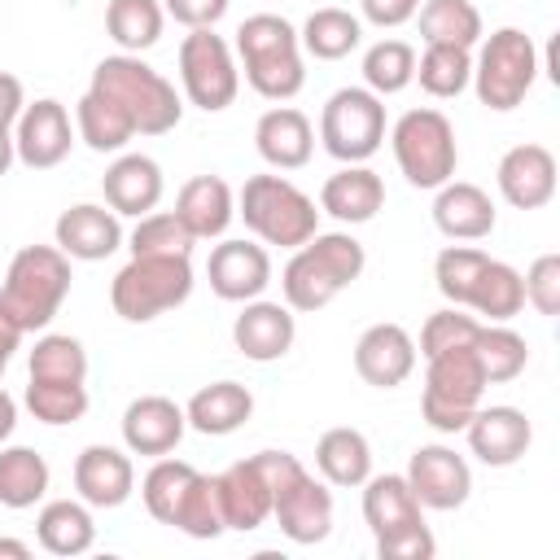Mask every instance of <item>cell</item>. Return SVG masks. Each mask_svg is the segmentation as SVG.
Listing matches in <instances>:
<instances>
[{
	"label": "cell",
	"instance_id": "cell-34",
	"mask_svg": "<svg viewBox=\"0 0 560 560\" xmlns=\"http://www.w3.org/2000/svg\"><path fill=\"white\" fill-rule=\"evenodd\" d=\"M464 311H477L486 315V324H508L525 311V284H521V271L499 262V258H486V267L477 271L472 280V293L464 302Z\"/></svg>",
	"mask_w": 560,
	"mask_h": 560
},
{
	"label": "cell",
	"instance_id": "cell-16",
	"mask_svg": "<svg viewBox=\"0 0 560 560\" xmlns=\"http://www.w3.org/2000/svg\"><path fill=\"white\" fill-rule=\"evenodd\" d=\"M468 451L486 464V468H512L525 459V451L534 446V424L521 407L494 402V407H477L464 424Z\"/></svg>",
	"mask_w": 560,
	"mask_h": 560
},
{
	"label": "cell",
	"instance_id": "cell-52",
	"mask_svg": "<svg viewBox=\"0 0 560 560\" xmlns=\"http://www.w3.org/2000/svg\"><path fill=\"white\" fill-rule=\"evenodd\" d=\"M22 109H26V88H22V79L9 74V70H0V127L13 131V122H18Z\"/></svg>",
	"mask_w": 560,
	"mask_h": 560
},
{
	"label": "cell",
	"instance_id": "cell-26",
	"mask_svg": "<svg viewBox=\"0 0 560 560\" xmlns=\"http://www.w3.org/2000/svg\"><path fill=\"white\" fill-rule=\"evenodd\" d=\"M214 481H219V508H223V525L228 529L249 534L271 516V486L262 477L258 455H245V459L228 464Z\"/></svg>",
	"mask_w": 560,
	"mask_h": 560
},
{
	"label": "cell",
	"instance_id": "cell-14",
	"mask_svg": "<svg viewBox=\"0 0 560 560\" xmlns=\"http://www.w3.org/2000/svg\"><path fill=\"white\" fill-rule=\"evenodd\" d=\"M74 144V127H70V109L57 96H39L35 105H26L13 122V153L22 166L31 171H52L70 158Z\"/></svg>",
	"mask_w": 560,
	"mask_h": 560
},
{
	"label": "cell",
	"instance_id": "cell-40",
	"mask_svg": "<svg viewBox=\"0 0 560 560\" xmlns=\"http://www.w3.org/2000/svg\"><path fill=\"white\" fill-rule=\"evenodd\" d=\"M416 83V48L407 39H376L363 52V88L385 96H398Z\"/></svg>",
	"mask_w": 560,
	"mask_h": 560
},
{
	"label": "cell",
	"instance_id": "cell-51",
	"mask_svg": "<svg viewBox=\"0 0 560 560\" xmlns=\"http://www.w3.org/2000/svg\"><path fill=\"white\" fill-rule=\"evenodd\" d=\"M416 9H420V0H359L363 22H372V26H381V31H394V26L411 22Z\"/></svg>",
	"mask_w": 560,
	"mask_h": 560
},
{
	"label": "cell",
	"instance_id": "cell-21",
	"mask_svg": "<svg viewBox=\"0 0 560 560\" xmlns=\"http://www.w3.org/2000/svg\"><path fill=\"white\" fill-rule=\"evenodd\" d=\"M52 245L70 258V262H101L122 245V223L109 206L96 201H79L70 210L57 214L52 223Z\"/></svg>",
	"mask_w": 560,
	"mask_h": 560
},
{
	"label": "cell",
	"instance_id": "cell-30",
	"mask_svg": "<svg viewBox=\"0 0 560 560\" xmlns=\"http://www.w3.org/2000/svg\"><path fill=\"white\" fill-rule=\"evenodd\" d=\"M249 416H254V394H249L241 381L201 385V389L188 398V407H184L188 429H197V433H206V438H228V433H236Z\"/></svg>",
	"mask_w": 560,
	"mask_h": 560
},
{
	"label": "cell",
	"instance_id": "cell-7",
	"mask_svg": "<svg viewBox=\"0 0 560 560\" xmlns=\"http://www.w3.org/2000/svg\"><path fill=\"white\" fill-rule=\"evenodd\" d=\"M236 214L262 245H280V249H298L319 232L315 201L284 175H249L236 192Z\"/></svg>",
	"mask_w": 560,
	"mask_h": 560
},
{
	"label": "cell",
	"instance_id": "cell-43",
	"mask_svg": "<svg viewBox=\"0 0 560 560\" xmlns=\"http://www.w3.org/2000/svg\"><path fill=\"white\" fill-rule=\"evenodd\" d=\"M171 529L188 534V538H219L228 525H223V508H219V481L210 472H197L192 486L184 490L179 508H175V521Z\"/></svg>",
	"mask_w": 560,
	"mask_h": 560
},
{
	"label": "cell",
	"instance_id": "cell-13",
	"mask_svg": "<svg viewBox=\"0 0 560 560\" xmlns=\"http://www.w3.org/2000/svg\"><path fill=\"white\" fill-rule=\"evenodd\" d=\"M402 477H407L411 494L420 499V508H429V512H455L472 494V468H468V459L455 446H442V442L416 446Z\"/></svg>",
	"mask_w": 560,
	"mask_h": 560
},
{
	"label": "cell",
	"instance_id": "cell-31",
	"mask_svg": "<svg viewBox=\"0 0 560 560\" xmlns=\"http://www.w3.org/2000/svg\"><path fill=\"white\" fill-rule=\"evenodd\" d=\"M315 472L337 486V490H354L372 477V442L350 429V424H337L328 433H319L315 442Z\"/></svg>",
	"mask_w": 560,
	"mask_h": 560
},
{
	"label": "cell",
	"instance_id": "cell-27",
	"mask_svg": "<svg viewBox=\"0 0 560 560\" xmlns=\"http://www.w3.org/2000/svg\"><path fill=\"white\" fill-rule=\"evenodd\" d=\"M433 223L446 241H481L494 232V201L481 184L468 179H446L442 188H433Z\"/></svg>",
	"mask_w": 560,
	"mask_h": 560
},
{
	"label": "cell",
	"instance_id": "cell-2",
	"mask_svg": "<svg viewBox=\"0 0 560 560\" xmlns=\"http://www.w3.org/2000/svg\"><path fill=\"white\" fill-rule=\"evenodd\" d=\"M92 92L109 96L136 127V136H166L184 118V101L166 74H158L140 52H114L101 57L92 70Z\"/></svg>",
	"mask_w": 560,
	"mask_h": 560
},
{
	"label": "cell",
	"instance_id": "cell-41",
	"mask_svg": "<svg viewBox=\"0 0 560 560\" xmlns=\"http://www.w3.org/2000/svg\"><path fill=\"white\" fill-rule=\"evenodd\" d=\"M416 79L433 101H451L472 79V52L451 44H424V52L416 57Z\"/></svg>",
	"mask_w": 560,
	"mask_h": 560
},
{
	"label": "cell",
	"instance_id": "cell-44",
	"mask_svg": "<svg viewBox=\"0 0 560 560\" xmlns=\"http://www.w3.org/2000/svg\"><path fill=\"white\" fill-rule=\"evenodd\" d=\"M88 381H26V407L44 424H74L88 416Z\"/></svg>",
	"mask_w": 560,
	"mask_h": 560
},
{
	"label": "cell",
	"instance_id": "cell-20",
	"mask_svg": "<svg viewBox=\"0 0 560 560\" xmlns=\"http://www.w3.org/2000/svg\"><path fill=\"white\" fill-rule=\"evenodd\" d=\"M494 184L508 206L516 210H542L556 197V153L547 144H512L499 158Z\"/></svg>",
	"mask_w": 560,
	"mask_h": 560
},
{
	"label": "cell",
	"instance_id": "cell-38",
	"mask_svg": "<svg viewBox=\"0 0 560 560\" xmlns=\"http://www.w3.org/2000/svg\"><path fill=\"white\" fill-rule=\"evenodd\" d=\"M166 9L162 0H109L105 4V31L118 44V52H144L162 39Z\"/></svg>",
	"mask_w": 560,
	"mask_h": 560
},
{
	"label": "cell",
	"instance_id": "cell-3",
	"mask_svg": "<svg viewBox=\"0 0 560 560\" xmlns=\"http://www.w3.org/2000/svg\"><path fill=\"white\" fill-rule=\"evenodd\" d=\"M236 57L245 70V83L262 101H293L306 83L298 26L280 13H254L236 26Z\"/></svg>",
	"mask_w": 560,
	"mask_h": 560
},
{
	"label": "cell",
	"instance_id": "cell-49",
	"mask_svg": "<svg viewBox=\"0 0 560 560\" xmlns=\"http://www.w3.org/2000/svg\"><path fill=\"white\" fill-rule=\"evenodd\" d=\"M521 284H525V302L538 315H560V254H538L521 276Z\"/></svg>",
	"mask_w": 560,
	"mask_h": 560
},
{
	"label": "cell",
	"instance_id": "cell-42",
	"mask_svg": "<svg viewBox=\"0 0 560 560\" xmlns=\"http://www.w3.org/2000/svg\"><path fill=\"white\" fill-rule=\"evenodd\" d=\"M197 472H201V468H192L188 459L158 455L153 468H149L144 481H140V499H144L149 516L162 521V525H171V521H175V508H179V499H184V490L192 486Z\"/></svg>",
	"mask_w": 560,
	"mask_h": 560
},
{
	"label": "cell",
	"instance_id": "cell-19",
	"mask_svg": "<svg viewBox=\"0 0 560 560\" xmlns=\"http://www.w3.org/2000/svg\"><path fill=\"white\" fill-rule=\"evenodd\" d=\"M122 446L131 455H171L184 433H188V420H184V407L166 394H140L127 402L122 411Z\"/></svg>",
	"mask_w": 560,
	"mask_h": 560
},
{
	"label": "cell",
	"instance_id": "cell-8",
	"mask_svg": "<svg viewBox=\"0 0 560 560\" xmlns=\"http://www.w3.org/2000/svg\"><path fill=\"white\" fill-rule=\"evenodd\" d=\"M538 70H542V61H538L534 39L521 26H499V31L481 35L468 83H472V92L486 109L508 114L529 96Z\"/></svg>",
	"mask_w": 560,
	"mask_h": 560
},
{
	"label": "cell",
	"instance_id": "cell-46",
	"mask_svg": "<svg viewBox=\"0 0 560 560\" xmlns=\"http://www.w3.org/2000/svg\"><path fill=\"white\" fill-rule=\"evenodd\" d=\"M486 249L477 245H446L438 258H433V280H438V293L451 302V306H464L468 293H472V280L477 271L486 267Z\"/></svg>",
	"mask_w": 560,
	"mask_h": 560
},
{
	"label": "cell",
	"instance_id": "cell-5",
	"mask_svg": "<svg viewBox=\"0 0 560 560\" xmlns=\"http://www.w3.org/2000/svg\"><path fill=\"white\" fill-rule=\"evenodd\" d=\"M70 280H74L70 258L57 245H22L9 258L0 302L9 306V315L18 319L22 332H44L57 319V311L70 293Z\"/></svg>",
	"mask_w": 560,
	"mask_h": 560
},
{
	"label": "cell",
	"instance_id": "cell-15",
	"mask_svg": "<svg viewBox=\"0 0 560 560\" xmlns=\"http://www.w3.org/2000/svg\"><path fill=\"white\" fill-rule=\"evenodd\" d=\"M271 516L280 525V534L298 547H315L332 534V490L324 477L315 472H298L276 499H271Z\"/></svg>",
	"mask_w": 560,
	"mask_h": 560
},
{
	"label": "cell",
	"instance_id": "cell-32",
	"mask_svg": "<svg viewBox=\"0 0 560 560\" xmlns=\"http://www.w3.org/2000/svg\"><path fill=\"white\" fill-rule=\"evenodd\" d=\"M35 538L48 556H83L96 542V521L83 499H48L35 516Z\"/></svg>",
	"mask_w": 560,
	"mask_h": 560
},
{
	"label": "cell",
	"instance_id": "cell-37",
	"mask_svg": "<svg viewBox=\"0 0 560 560\" xmlns=\"http://www.w3.org/2000/svg\"><path fill=\"white\" fill-rule=\"evenodd\" d=\"M52 468L35 446H0V503L22 512L48 494Z\"/></svg>",
	"mask_w": 560,
	"mask_h": 560
},
{
	"label": "cell",
	"instance_id": "cell-39",
	"mask_svg": "<svg viewBox=\"0 0 560 560\" xmlns=\"http://www.w3.org/2000/svg\"><path fill=\"white\" fill-rule=\"evenodd\" d=\"M472 354L481 363V376L486 385H503V381H516L529 363V341L508 328V324H481L477 337H472Z\"/></svg>",
	"mask_w": 560,
	"mask_h": 560
},
{
	"label": "cell",
	"instance_id": "cell-25",
	"mask_svg": "<svg viewBox=\"0 0 560 560\" xmlns=\"http://www.w3.org/2000/svg\"><path fill=\"white\" fill-rule=\"evenodd\" d=\"M254 149L271 171H298L315 153V127L293 105H271L254 122Z\"/></svg>",
	"mask_w": 560,
	"mask_h": 560
},
{
	"label": "cell",
	"instance_id": "cell-24",
	"mask_svg": "<svg viewBox=\"0 0 560 560\" xmlns=\"http://www.w3.org/2000/svg\"><path fill=\"white\" fill-rule=\"evenodd\" d=\"M162 188H166L162 166H158L149 153H118V158L105 166V175H101L105 206H109L118 219H122V214L140 219V214L158 210Z\"/></svg>",
	"mask_w": 560,
	"mask_h": 560
},
{
	"label": "cell",
	"instance_id": "cell-48",
	"mask_svg": "<svg viewBox=\"0 0 560 560\" xmlns=\"http://www.w3.org/2000/svg\"><path fill=\"white\" fill-rule=\"evenodd\" d=\"M477 328H481V319L468 315L464 306H442V311H433V315L424 319L416 354L429 359V354H442V350H455V346H472Z\"/></svg>",
	"mask_w": 560,
	"mask_h": 560
},
{
	"label": "cell",
	"instance_id": "cell-53",
	"mask_svg": "<svg viewBox=\"0 0 560 560\" xmlns=\"http://www.w3.org/2000/svg\"><path fill=\"white\" fill-rule=\"evenodd\" d=\"M22 328H18V319L9 315V306L0 302V376H4V368H9V359H13V350L22 346Z\"/></svg>",
	"mask_w": 560,
	"mask_h": 560
},
{
	"label": "cell",
	"instance_id": "cell-35",
	"mask_svg": "<svg viewBox=\"0 0 560 560\" xmlns=\"http://www.w3.org/2000/svg\"><path fill=\"white\" fill-rule=\"evenodd\" d=\"M420 22V39L424 44H451V48H477L486 26H481V9L472 0H424L416 9Z\"/></svg>",
	"mask_w": 560,
	"mask_h": 560
},
{
	"label": "cell",
	"instance_id": "cell-23",
	"mask_svg": "<svg viewBox=\"0 0 560 560\" xmlns=\"http://www.w3.org/2000/svg\"><path fill=\"white\" fill-rule=\"evenodd\" d=\"M74 490L88 508H122L136 490V464L127 451L92 442L74 455Z\"/></svg>",
	"mask_w": 560,
	"mask_h": 560
},
{
	"label": "cell",
	"instance_id": "cell-4",
	"mask_svg": "<svg viewBox=\"0 0 560 560\" xmlns=\"http://www.w3.org/2000/svg\"><path fill=\"white\" fill-rule=\"evenodd\" d=\"M363 521L376 538L381 560H433L438 538L424 525V508L402 472H381L363 481Z\"/></svg>",
	"mask_w": 560,
	"mask_h": 560
},
{
	"label": "cell",
	"instance_id": "cell-6",
	"mask_svg": "<svg viewBox=\"0 0 560 560\" xmlns=\"http://www.w3.org/2000/svg\"><path fill=\"white\" fill-rule=\"evenodd\" d=\"M192 293V254H131L109 284V306L127 324H149Z\"/></svg>",
	"mask_w": 560,
	"mask_h": 560
},
{
	"label": "cell",
	"instance_id": "cell-28",
	"mask_svg": "<svg viewBox=\"0 0 560 560\" xmlns=\"http://www.w3.org/2000/svg\"><path fill=\"white\" fill-rule=\"evenodd\" d=\"M381 206H385V179L363 162H350V166L332 171L324 179V188H319V210L332 214L346 228L372 223Z\"/></svg>",
	"mask_w": 560,
	"mask_h": 560
},
{
	"label": "cell",
	"instance_id": "cell-1",
	"mask_svg": "<svg viewBox=\"0 0 560 560\" xmlns=\"http://www.w3.org/2000/svg\"><path fill=\"white\" fill-rule=\"evenodd\" d=\"M368 267V249L350 232H315L293 249L280 271V293L289 311H324L337 293H346Z\"/></svg>",
	"mask_w": 560,
	"mask_h": 560
},
{
	"label": "cell",
	"instance_id": "cell-12",
	"mask_svg": "<svg viewBox=\"0 0 560 560\" xmlns=\"http://www.w3.org/2000/svg\"><path fill=\"white\" fill-rule=\"evenodd\" d=\"M179 83L188 105L206 109V114H223L236 92H241V70L232 57V44L223 35H214V26L188 31L179 44Z\"/></svg>",
	"mask_w": 560,
	"mask_h": 560
},
{
	"label": "cell",
	"instance_id": "cell-18",
	"mask_svg": "<svg viewBox=\"0 0 560 560\" xmlns=\"http://www.w3.org/2000/svg\"><path fill=\"white\" fill-rule=\"evenodd\" d=\"M416 359H420V354H416L411 332H407L402 324H389V319L363 328L359 341H354V372H359V381L372 385V389H394V385H402V381L416 372Z\"/></svg>",
	"mask_w": 560,
	"mask_h": 560
},
{
	"label": "cell",
	"instance_id": "cell-22",
	"mask_svg": "<svg viewBox=\"0 0 560 560\" xmlns=\"http://www.w3.org/2000/svg\"><path fill=\"white\" fill-rule=\"evenodd\" d=\"M298 341V319L284 302H241V315L232 319V346L249 363H276L293 350Z\"/></svg>",
	"mask_w": 560,
	"mask_h": 560
},
{
	"label": "cell",
	"instance_id": "cell-9",
	"mask_svg": "<svg viewBox=\"0 0 560 560\" xmlns=\"http://www.w3.org/2000/svg\"><path fill=\"white\" fill-rule=\"evenodd\" d=\"M389 144H394V162L411 188H442L446 179H455L459 144H455V127L442 109L420 105V109L398 114V122L389 127Z\"/></svg>",
	"mask_w": 560,
	"mask_h": 560
},
{
	"label": "cell",
	"instance_id": "cell-10",
	"mask_svg": "<svg viewBox=\"0 0 560 560\" xmlns=\"http://www.w3.org/2000/svg\"><path fill=\"white\" fill-rule=\"evenodd\" d=\"M481 394H486V376H481L472 346H455V350L424 359L420 416L438 433H464L468 416L481 407Z\"/></svg>",
	"mask_w": 560,
	"mask_h": 560
},
{
	"label": "cell",
	"instance_id": "cell-45",
	"mask_svg": "<svg viewBox=\"0 0 560 560\" xmlns=\"http://www.w3.org/2000/svg\"><path fill=\"white\" fill-rule=\"evenodd\" d=\"M31 381H88V350L70 332H44L31 350Z\"/></svg>",
	"mask_w": 560,
	"mask_h": 560
},
{
	"label": "cell",
	"instance_id": "cell-11",
	"mask_svg": "<svg viewBox=\"0 0 560 560\" xmlns=\"http://www.w3.org/2000/svg\"><path fill=\"white\" fill-rule=\"evenodd\" d=\"M319 140L341 166L368 162L385 144V101L368 88H337L324 101Z\"/></svg>",
	"mask_w": 560,
	"mask_h": 560
},
{
	"label": "cell",
	"instance_id": "cell-55",
	"mask_svg": "<svg viewBox=\"0 0 560 560\" xmlns=\"http://www.w3.org/2000/svg\"><path fill=\"white\" fill-rule=\"evenodd\" d=\"M13 158H18V153H13V131H9V127H0V179L9 175Z\"/></svg>",
	"mask_w": 560,
	"mask_h": 560
},
{
	"label": "cell",
	"instance_id": "cell-29",
	"mask_svg": "<svg viewBox=\"0 0 560 560\" xmlns=\"http://www.w3.org/2000/svg\"><path fill=\"white\" fill-rule=\"evenodd\" d=\"M175 219L192 241H214L236 219V192L223 175H192L175 197Z\"/></svg>",
	"mask_w": 560,
	"mask_h": 560
},
{
	"label": "cell",
	"instance_id": "cell-54",
	"mask_svg": "<svg viewBox=\"0 0 560 560\" xmlns=\"http://www.w3.org/2000/svg\"><path fill=\"white\" fill-rule=\"evenodd\" d=\"M13 429H18V402H13V394L0 385V446L13 438Z\"/></svg>",
	"mask_w": 560,
	"mask_h": 560
},
{
	"label": "cell",
	"instance_id": "cell-36",
	"mask_svg": "<svg viewBox=\"0 0 560 560\" xmlns=\"http://www.w3.org/2000/svg\"><path fill=\"white\" fill-rule=\"evenodd\" d=\"M298 44H302V52H311L315 61H341V57H350V52L363 44V22H359L350 9L324 4V9H315V13L302 22Z\"/></svg>",
	"mask_w": 560,
	"mask_h": 560
},
{
	"label": "cell",
	"instance_id": "cell-56",
	"mask_svg": "<svg viewBox=\"0 0 560 560\" xmlns=\"http://www.w3.org/2000/svg\"><path fill=\"white\" fill-rule=\"evenodd\" d=\"M0 556H9V560H31V547L18 542V538H0Z\"/></svg>",
	"mask_w": 560,
	"mask_h": 560
},
{
	"label": "cell",
	"instance_id": "cell-33",
	"mask_svg": "<svg viewBox=\"0 0 560 560\" xmlns=\"http://www.w3.org/2000/svg\"><path fill=\"white\" fill-rule=\"evenodd\" d=\"M74 136L92 149V153H122L131 140H136V127L131 118L101 92H83L79 105H74Z\"/></svg>",
	"mask_w": 560,
	"mask_h": 560
},
{
	"label": "cell",
	"instance_id": "cell-17",
	"mask_svg": "<svg viewBox=\"0 0 560 560\" xmlns=\"http://www.w3.org/2000/svg\"><path fill=\"white\" fill-rule=\"evenodd\" d=\"M206 276L214 298L223 302H254L262 298V289L271 284V254L258 241H219L206 258Z\"/></svg>",
	"mask_w": 560,
	"mask_h": 560
},
{
	"label": "cell",
	"instance_id": "cell-47",
	"mask_svg": "<svg viewBox=\"0 0 560 560\" xmlns=\"http://www.w3.org/2000/svg\"><path fill=\"white\" fill-rule=\"evenodd\" d=\"M192 245L197 241L175 219V210H149V214H140V223L127 236V249L131 254H192Z\"/></svg>",
	"mask_w": 560,
	"mask_h": 560
},
{
	"label": "cell",
	"instance_id": "cell-50",
	"mask_svg": "<svg viewBox=\"0 0 560 560\" xmlns=\"http://www.w3.org/2000/svg\"><path fill=\"white\" fill-rule=\"evenodd\" d=\"M232 0H162L166 18H175L179 26L188 31H201V26H214L223 13H228Z\"/></svg>",
	"mask_w": 560,
	"mask_h": 560
}]
</instances>
